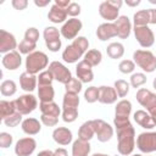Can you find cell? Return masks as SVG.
<instances>
[{
    "mask_svg": "<svg viewBox=\"0 0 156 156\" xmlns=\"http://www.w3.org/2000/svg\"><path fill=\"white\" fill-rule=\"evenodd\" d=\"M117 150L121 155L123 156H128L133 152L134 147H135V130L134 127L132 124L122 127V128H117Z\"/></svg>",
    "mask_w": 156,
    "mask_h": 156,
    "instance_id": "cell-1",
    "label": "cell"
},
{
    "mask_svg": "<svg viewBox=\"0 0 156 156\" xmlns=\"http://www.w3.org/2000/svg\"><path fill=\"white\" fill-rule=\"evenodd\" d=\"M89 41L85 37H77L72 44L67 45L66 49L62 51V58L67 63H74L77 62L85 52L88 51Z\"/></svg>",
    "mask_w": 156,
    "mask_h": 156,
    "instance_id": "cell-2",
    "label": "cell"
},
{
    "mask_svg": "<svg viewBox=\"0 0 156 156\" xmlns=\"http://www.w3.org/2000/svg\"><path fill=\"white\" fill-rule=\"evenodd\" d=\"M49 57L43 51H34L26 57V72L30 74H37L43 72L44 68L48 67Z\"/></svg>",
    "mask_w": 156,
    "mask_h": 156,
    "instance_id": "cell-3",
    "label": "cell"
},
{
    "mask_svg": "<svg viewBox=\"0 0 156 156\" xmlns=\"http://www.w3.org/2000/svg\"><path fill=\"white\" fill-rule=\"evenodd\" d=\"M136 100L143 107L146 108V112L151 116L156 124V94L149 89L141 88L136 91Z\"/></svg>",
    "mask_w": 156,
    "mask_h": 156,
    "instance_id": "cell-4",
    "label": "cell"
},
{
    "mask_svg": "<svg viewBox=\"0 0 156 156\" xmlns=\"http://www.w3.org/2000/svg\"><path fill=\"white\" fill-rule=\"evenodd\" d=\"M133 58H134V63L138 65L146 73H151L156 69V56L149 50L134 51Z\"/></svg>",
    "mask_w": 156,
    "mask_h": 156,
    "instance_id": "cell-5",
    "label": "cell"
},
{
    "mask_svg": "<svg viewBox=\"0 0 156 156\" xmlns=\"http://www.w3.org/2000/svg\"><path fill=\"white\" fill-rule=\"evenodd\" d=\"M122 5H123L122 0H106V1H102L100 4V6H99V13L107 22L108 21H116L119 17L118 12H119V9H121Z\"/></svg>",
    "mask_w": 156,
    "mask_h": 156,
    "instance_id": "cell-6",
    "label": "cell"
},
{
    "mask_svg": "<svg viewBox=\"0 0 156 156\" xmlns=\"http://www.w3.org/2000/svg\"><path fill=\"white\" fill-rule=\"evenodd\" d=\"M136 147L144 154L156 151V132L140 133L136 138Z\"/></svg>",
    "mask_w": 156,
    "mask_h": 156,
    "instance_id": "cell-7",
    "label": "cell"
},
{
    "mask_svg": "<svg viewBox=\"0 0 156 156\" xmlns=\"http://www.w3.org/2000/svg\"><path fill=\"white\" fill-rule=\"evenodd\" d=\"M16 110L21 115H29L38 107L37 98L32 94H23L15 100Z\"/></svg>",
    "mask_w": 156,
    "mask_h": 156,
    "instance_id": "cell-8",
    "label": "cell"
},
{
    "mask_svg": "<svg viewBox=\"0 0 156 156\" xmlns=\"http://www.w3.org/2000/svg\"><path fill=\"white\" fill-rule=\"evenodd\" d=\"M44 40H45V44H46V48L52 51V52H56L61 49V32L56 28V27H46L44 29Z\"/></svg>",
    "mask_w": 156,
    "mask_h": 156,
    "instance_id": "cell-9",
    "label": "cell"
},
{
    "mask_svg": "<svg viewBox=\"0 0 156 156\" xmlns=\"http://www.w3.org/2000/svg\"><path fill=\"white\" fill-rule=\"evenodd\" d=\"M52 76H54V79L57 80L58 83H62V84H67L71 79H72V73L71 71L61 62L58 61H52L50 65H49V68H48Z\"/></svg>",
    "mask_w": 156,
    "mask_h": 156,
    "instance_id": "cell-10",
    "label": "cell"
},
{
    "mask_svg": "<svg viewBox=\"0 0 156 156\" xmlns=\"http://www.w3.org/2000/svg\"><path fill=\"white\" fill-rule=\"evenodd\" d=\"M82 27H83V23H82L80 20H78V18H69V20H67L63 23V26L61 27L60 32H61V35L65 39H67V40H72L73 39L74 40L77 38L78 33L80 32Z\"/></svg>",
    "mask_w": 156,
    "mask_h": 156,
    "instance_id": "cell-11",
    "label": "cell"
},
{
    "mask_svg": "<svg viewBox=\"0 0 156 156\" xmlns=\"http://www.w3.org/2000/svg\"><path fill=\"white\" fill-rule=\"evenodd\" d=\"M93 126H94L95 135L99 141L106 143L113 136V128L104 119H99V118L93 119Z\"/></svg>",
    "mask_w": 156,
    "mask_h": 156,
    "instance_id": "cell-12",
    "label": "cell"
},
{
    "mask_svg": "<svg viewBox=\"0 0 156 156\" xmlns=\"http://www.w3.org/2000/svg\"><path fill=\"white\" fill-rule=\"evenodd\" d=\"M134 35L136 41L141 48H150L155 43V35L154 32L147 27H134Z\"/></svg>",
    "mask_w": 156,
    "mask_h": 156,
    "instance_id": "cell-13",
    "label": "cell"
},
{
    "mask_svg": "<svg viewBox=\"0 0 156 156\" xmlns=\"http://www.w3.org/2000/svg\"><path fill=\"white\" fill-rule=\"evenodd\" d=\"M37 147V141L30 138H22L15 145V154L17 156H30Z\"/></svg>",
    "mask_w": 156,
    "mask_h": 156,
    "instance_id": "cell-14",
    "label": "cell"
},
{
    "mask_svg": "<svg viewBox=\"0 0 156 156\" xmlns=\"http://www.w3.org/2000/svg\"><path fill=\"white\" fill-rule=\"evenodd\" d=\"M16 48H18V45H17L15 35L1 29L0 30V52L7 54V52L13 51Z\"/></svg>",
    "mask_w": 156,
    "mask_h": 156,
    "instance_id": "cell-15",
    "label": "cell"
},
{
    "mask_svg": "<svg viewBox=\"0 0 156 156\" xmlns=\"http://www.w3.org/2000/svg\"><path fill=\"white\" fill-rule=\"evenodd\" d=\"M2 66L9 69V71H15L17 68H20L21 63H22V57H21V54L16 50L11 51V52H7L2 56Z\"/></svg>",
    "mask_w": 156,
    "mask_h": 156,
    "instance_id": "cell-16",
    "label": "cell"
},
{
    "mask_svg": "<svg viewBox=\"0 0 156 156\" xmlns=\"http://www.w3.org/2000/svg\"><path fill=\"white\" fill-rule=\"evenodd\" d=\"M117 93L113 87L108 85H101L99 87V102L105 104V105H111L117 101Z\"/></svg>",
    "mask_w": 156,
    "mask_h": 156,
    "instance_id": "cell-17",
    "label": "cell"
},
{
    "mask_svg": "<svg viewBox=\"0 0 156 156\" xmlns=\"http://www.w3.org/2000/svg\"><path fill=\"white\" fill-rule=\"evenodd\" d=\"M96 37L101 41H105V40H108L111 38L117 37V28H116L115 23L106 22V23L100 24L96 29Z\"/></svg>",
    "mask_w": 156,
    "mask_h": 156,
    "instance_id": "cell-18",
    "label": "cell"
},
{
    "mask_svg": "<svg viewBox=\"0 0 156 156\" xmlns=\"http://www.w3.org/2000/svg\"><path fill=\"white\" fill-rule=\"evenodd\" d=\"M76 74H77V78L82 83H89L94 79V73H93L91 66L88 65L84 60L78 62V65L76 67Z\"/></svg>",
    "mask_w": 156,
    "mask_h": 156,
    "instance_id": "cell-19",
    "label": "cell"
},
{
    "mask_svg": "<svg viewBox=\"0 0 156 156\" xmlns=\"http://www.w3.org/2000/svg\"><path fill=\"white\" fill-rule=\"evenodd\" d=\"M117 28V37L121 39H127L132 32V23L127 16H119L115 22Z\"/></svg>",
    "mask_w": 156,
    "mask_h": 156,
    "instance_id": "cell-20",
    "label": "cell"
},
{
    "mask_svg": "<svg viewBox=\"0 0 156 156\" xmlns=\"http://www.w3.org/2000/svg\"><path fill=\"white\" fill-rule=\"evenodd\" d=\"M52 139L58 145H68L72 141L73 135H72V132L68 128H66V127H57L52 132Z\"/></svg>",
    "mask_w": 156,
    "mask_h": 156,
    "instance_id": "cell-21",
    "label": "cell"
},
{
    "mask_svg": "<svg viewBox=\"0 0 156 156\" xmlns=\"http://www.w3.org/2000/svg\"><path fill=\"white\" fill-rule=\"evenodd\" d=\"M133 117H134V121H135L141 128L152 129V128L156 126L155 122L152 121L151 116H150L146 111H144V110H138V111H135L134 115H133Z\"/></svg>",
    "mask_w": 156,
    "mask_h": 156,
    "instance_id": "cell-22",
    "label": "cell"
},
{
    "mask_svg": "<svg viewBox=\"0 0 156 156\" xmlns=\"http://www.w3.org/2000/svg\"><path fill=\"white\" fill-rule=\"evenodd\" d=\"M38 83V77H35V74H30L28 72H23L20 76V85L24 91H33L37 87Z\"/></svg>",
    "mask_w": 156,
    "mask_h": 156,
    "instance_id": "cell-23",
    "label": "cell"
},
{
    "mask_svg": "<svg viewBox=\"0 0 156 156\" xmlns=\"http://www.w3.org/2000/svg\"><path fill=\"white\" fill-rule=\"evenodd\" d=\"M21 127H22V130L28 135H35L41 129L40 122L37 118H32V117H28V118L23 119L22 123H21Z\"/></svg>",
    "mask_w": 156,
    "mask_h": 156,
    "instance_id": "cell-24",
    "label": "cell"
},
{
    "mask_svg": "<svg viewBox=\"0 0 156 156\" xmlns=\"http://www.w3.org/2000/svg\"><path fill=\"white\" fill-rule=\"evenodd\" d=\"M67 11L65 9H61L58 7L57 5H52L49 13H48V18L49 21H51L52 23H62L67 20Z\"/></svg>",
    "mask_w": 156,
    "mask_h": 156,
    "instance_id": "cell-25",
    "label": "cell"
},
{
    "mask_svg": "<svg viewBox=\"0 0 156 156\" xmlns=\"http://www.w3.org/2000/svg\"><path fill=\"white\" fill-rule=\"evenodd\" d=\"M90 149L91 146L89 141L77 139L73 141V145H72V156H89Z\"/></svg>",
    "mask_w": 156,
    "mask_h": 156,
    "instance_id": "cell-26",
    "label": "cell"
},
{
    "mask_svg": "<svg viewBox=\"0 0 156 156\" xmlns=\"http://www.w3.org/2000/svg\"><path fill=\"white\" fill-rule=\"evenodd\" d=\"M94 135H95V130H94L93 121H87V122H84V123L79 127V129H78V139H80V140L89 141Z\"/></svg>",
    "mask_w": 156,
    "mask_h": 156,
    "instance_id": "cell-27",
    "label": "cell"
},
{
    "mask_svg": "<svg viewBox=\"0 0 156 156\" xmlns=\"http://www.w3.org/2000/svg\"><path fill=\"white\" fill-rule=\"evenodd\" d=\"M39 108L41 115H48V116H55L58 117L61 113V108L58 107V105L54 101L51 102H40L39 104Z\"/></svg>",
    "mask_w": 156,
    "mask_h": 156,
    "instance_id": "cell-28",
    "label": "cell"
},
{
    "mask_svg": "<svg viewBox=\"0 0 156 156\" xmlns=\"http://www.w3.org/2000/svg\"><path fill=\"white\" fill-rule=\"evenodd\" d=\"M106 54L110 58L117 60L124 55V46L121 43H111L106 48Z\"/></svg>",
    "mask_w": 156,
    "mask_h": 156,
    "instance_id": "cell-29",
    "label": "cell"
},
{
    "mask_svg": "<svg viewBox=\"0 0 156 156\" xmlns=\"http://www.w3.org/2000/svg\"><path fill=\"white\" fill-rule=\"evenodd\" d=\"M102 60V54L100 50H96V49H91V50H88L84 55V61L90 65L91 67H95L98 65H100Z\"/></svg>",
    "mask_w": 156,
    "mask_h": 156,
    "instance_id": "cell-30",
    "label": "cell"
},
{
    "mask_svg": "<svg viewBox=\"0 0 156 156\" xmlns=\"http://www.w3.org/2000/svg\"><path fill=\"white\" fill-rule=\"evenodd\" d=\"M16 104L15 101H7V100H1L0 101V118L4 121L6 117L13 115L16 112Z\"/></svg>",
    "mask_w": 156,
    "mask_h": 156,
    "instance_id": "cell-31",
    "label": "cell"
},
{
    "mask_svg": "<svg viewBox=\"0 0 156 156\" xmlns=\"http://www.w3.org/2000/svg\"><path fill=\"white\" fill-rule=\"evenodd\" d=\"M132 112V102L129 100H121L117 102L115 107V116L119 117H129Z\"/></svg>",
    "mask_w": 156,
    "mask_h": 156,
    "instance_id": "cell-32",
    "label": "cell"
},
{
    "mask_svg": "<svg viewBox=\"0 0 156 156\" xmlns=\"http://www.w3.org/2000/svg\"><path fill=\"white\" fill-rule=\"evenodd\" d=\"M54 96H55V90H54L52 85L38 88V98H39L40 102H51V101H54Z\"/></svg>",
    "mask_w": 156,
    "mask_h": 156,
    "instance_id": "cell-33",
    "label": "cell"
},
{
    "mask_svg": "<svg viewBox=\"0 0 156 156\" xmlns=\"http://www.w3.org/2000/svg\"><path fill=\"white\" fill-rule=\"evenodd\" d=\"M134 27H145L150 23V11L149 10H140L134 13L133 17Z\"/></svg>",
    "mask_w": 156,
    "mask_h": 156,
    "instance_id": "cell-34",
    "label": "cell"
},
{
    "mask_svg": "<svg viewBox=\"0 0 156 156\" xmlns=\"http://www.w3.org/2000/svg\"><path fill=\"white\" fill-rule=\"evenodd\" d=\"M78 105H79V96H78V94L66 93L63 95L62 108H78Z\"/></svg>",
    "mask_w": 156,
    "mask_h": 156,
    "instance_id": "cell-35",
    "label": "cell"
},
{
    "mask_svg": "<svg viewBox=\"0 0 156 156\" xmlns=\"http://www.w3.org/2000/svg\"><path fill=\"white\" fill-rule=\"evenodd\" d=\"M16 91H17V85L11 79L4 80L0 85V93L2 96H12L16 94Z\"/></svg>",
    "mask_w": 156,
    "mask_h": 156,
    "instance_id": "cell-36",
    "label": "cell"
},
{
    "mask_svg": "<svg viewBox=\"0 0 156 156\" xmlns=\"http://www.w3.org/2000/svg\"><path fill=\"white\" fill-rule=\"evenodd\" d=\"M129 87H130V84H129L128 82L123 80V79H118V80H116L115 84H113V88H115V90H116L118 98H126L127 94L129 93V89H130Z\"/></svg>",
    "mask_w": 156,
    "mask_h": 156,
    "instance_id": "cell-37",
    "label": "cell"
},
{
    "mask_svg": "<svg viewBox=\"0 0 156 156\" xmlns=\"http://www.w3.org/2000/svg\"><path fill=\"white\" fill-rule=\"evenodd\" d=\"M35 48H37V43H33L30 40L23 39L18 44V52L20 54H24V55H29V54L34 52V49Z\"/></svg>",
    "mask_w": 156,
    "mask_h": 156,
    "instance_id": "cell-38",
    "label": "cell"
},
{
    "mask_svg": "<svg viewBox=\"0 0 156 156\" xmlns=\"http://www.w3.org/2000/svg\"><path fill=\"white\" fill-rule=\"evenodd\" d=\"M146 80H147V78L144 73L136 72V73H133L130 76V83L129 84H130V87L136 89V88H140L141 85H144L146 83Z\"/></svg>",
    "mask_w": 156,
    "mask_h": 156,
    "instance_id": "cell-39",
    "label": "cell"
},
{
    "mask_svg": "<svg viewBox=\"0 0 156 156\" xmlns=\"http://www.w3.org/2000/svg\"><path fill=\"white\" fill-rule=\"evenodd\" d=\"M82 82L78 79V78H73L67 83L65 84V89H66V93H72V94H78L80 90H82Z\"/></svg>",
    "mask_w": 156,
    "mask_h": 156,
    "instance_id": "cell-40",
    "label": "cell"
},
{
    "mask_svg": "<svg viewBox=\"0 0 156 156\" xmlns=\"http://www.w3.org/2000/svg\"><path fill=\"white\" fill-rule=\"evenodd\" d=\"M52 80H54V76H52V73L49 69L40 72L39 76H38V84H39V87L51 85Z\"/></svg>",
    "mask_w": 156,
    "mask_h": 156,
    "instance_id": "cell-41",
    "label": "cell"
},
{
    "mask_svg": "<svg viewBox=\"0 0 156 156\" xmlns=\"http://www.w3.org/2000/svg\"><path fill=\"white\" fill-rule=\"evenodd\" d=\"M84 99L87 102L93 104L99 100V88L98 87H89L84 91Z\"/></svg>",
    "mask_w": 156,
    "mask_h": 156,
    "instance_id": "cell-42",
    "label": "cell"
},
{
    "mask_svg": "<svg viewBox=\"0 0 156 156\" xmlns=\"http://www.w3.org/2000/svg\"><path fill=\"white\" fill-rule=\"evenodd\" d=\"M78 117V108H62V119L67 123H72Z\"/></svg>",
    "mask_w": 156,
    "mask_h": 156,
    "instance_id": "cell-43",
    "label": "cell"
},
{
    "mask_svg": "<svg viewBox=\"0 0 156 156\" xmlns=\"http://www.w3.org/2000/svg\"><path fill=\"white\" fill-rule=\"evenodd\" d=\"M118 69H119L121 73L129 74L135 69V63L132 60H122L118 65Z\"/></svg>",
    "mask_w": 156,
    "mask_h": 156,
    "instance_id": "cell-44",
    "label": "cell"
},
{
    "mask_svg": "<svg viewBox=\"0 0 156 156\" xmlns=\"http://www.w3.org/2000/svg\"><path fill=\"white\" fill-rule=\"evenodd\" d=\"M22 116H23V115H21L20 112L16 111L13 115L6 117L2 122H4L5 126H7V127H16V126H18L20 123H22Z\"/></svg>",
    "mask_w": 156,
    "mask_h": 156,
    "instance_id": "cell-45",
    "label": "cell"
},
{
    "mask_svg": "<svg viewBox=\"0 0 156 156\" xmlns=\"http://www.w3.org/2000/svg\"><path fill=\"white\" fill-rule=\"evenodd\" d=\"M12 141H13V136L10 133H6V132L0 133V147L6 149V147L11 146Z\"/></svg>",
    "mask_w": 156,
    "mask_h": 156,
    "instance_id": "cell-46",
    "label": "cell"
},
{
    "mask_svg": "<svg viewBox=\"0 0 156 156\" xmlns=\"http://www.w3.org/2000/svg\"><path fill=\"white\" fill-rule=\"evenodd\" d=\"M40 122L46 126V127H55L58 123V117L55 116H48V115H41L40 116Z\"/></svg>",
    "mask_w": 156,
    "mask_h": 156,
    "instance_id": "cell-47",
    "label": "cell"
},
{
    "mask_svg": "<svg viewBox=\"0 0 156 156\" xmlns=\"http://www.w3.org/2000/svg\"><path fill=\"white\" fill-rule=\"evenodd\" d=\"M24 39L30 40V41H33V43H37L38 39H39V30H38L37 28H34V27L28 28V29L26 30V33H24Z\"/></svg>",
    "mask_w": 156,
    "mask_h": 156,
    "instance_id": "cell-48",
    "label": "cell"
},
{
    "mask_svg": "<svg viewBox=\"0 0 156 156\" xmlns=\"http://www.w3.org/2000/svg\"><path fill=\"white\" fill-rule=\"evenodd\" d=\"M66 11H67L68 16H71L72 18H76V16H78L80 13V6L77 2H71L69 6L66 9Z\"/></svg>",
    "mask_w": 156,
    "mask_h": 156,
    "instance_id": "cell-49",
    "label": "cell"
},
{
    "mask_svg": "<svg viewBox=\"0 0 156 156\" xmlns=\"http://www.w3.org/2000/svg\"><path fill=\"white\" fill-rule=\"evenodd\" d=\"M11 4L16 10H24L28 6V1L27 0H12Z\"/></svg>",
    "mask_w": 156,
    "mask_h": 156,
    "instance_id": "cell-50",
    "label": "cell"
},
{
    "mask_svg": "<svg viewBox=\"0 0 156 156\" xmlns=\"http://www.w3.org/2000/svg\"><path fill=\"white\" fill-rule=\"evenodd\" d=\"M55 5H57L58 7H61V9H67L68 6H69V4H71V1L69 0H55V2H54Z\"/></svg>",
    "mask_w": 156,
    "mask_h": 156,
    "instance_id": "cell-51",
    "label": "cell"
},
{
    "mask_svg": "<svg viewBox=\"0 0 156 156\" xmlns=\"http://www.w3.org/2000/svg\"><path fill=\"white\" fill-rule=\"evenodd\" d=\"M54 156H68V152L63 147H58L54 151Z\"/></svg>",
    "mask_w": 156,
    "mask_h": 156,
    "instance_id": "cell-52",
    "label": "cell"
},
{
    "mask_svg": "<svg viewBox=\"0 0 156 156\" xmlns=\"http://www.w3.org/2000/svg\"><path fill=\"white\" fill-rule=\"evenodd\" d=\"M150 11V23L156 24V9H149Z\"/></svg>",
    "mask_w": 156,
    "mask_h": 156,
    "instance_id": "cell-53",
    "label": "cell"
},
{
    "mask_svg": "<svg viewBox=\"0 0 156 156\" xmlns=\"http://www.w3.org/2000/svg\"><path fill=\"white\" fill-rule=\"evenodd\" d=\"M34 4H35V6H38V7H44V6H46V5L50 4V0H45V1H38V0H35Z\"/></svg>",
    "mask_w": 156,
    "mask_h": 156,
    "instance_id": "cell-54",
    "label": "cell"
},
{
    "mask_svg": "<svg viewBox=\"0 0 156 156\" xmlns=\"http://www.w3.org/2000/svg\"><path fill=\"white\" fill-rule=\"evenodd\" d=\"M37 156H54V151H51V150H43Z\"/></svg>",
    "mask_w": 156,
    "mask_h": 156,
    "instance_id": "cell-55",
    "label": "cell"
},
{
    "mask_svg": "<svg viewBox=\"0 0 156 156\" xmlns=\"http://www.w3.org/2000/svg\"><path fill=\"white\" fill-rule=\"evenodd\" d=\"M126 4H127L128 6H132V7H133V6H138V5L140 4V0H135V1H127Z\"/></svg>",
    "mask_w": 156,
    "mask_h": 156,
    "instance_id": "cell-56",
    "label": "cell"
},
{
    "mask_svg": "<svg viewBox=\"0 0 156 156\" xmlns=\"http://www.w3.org/2000/svg\"><path fill=\"white\" fill-rule=\"evenodd\" d=\"M91 156H108V155H106V154H99V152H96V154H94V155H91Z\"/></svg>",
    "mask_w": 156,
    "mask_h": 156,
    "instance_id": "cell-57",
    "label": "cell"
},
{
    "mask_svg": "<svg viewBox=\"0 0 156 156\" xmlns=\"http://www.w3.org/2000/svg\"><path fill=\"white\" fill-rule=\"evenodd\" d=\"M152 85H154V88H155V90H156V77L154 78V82H152Z\"/></svg>",
    "mask_w": 156,
    "mask_h": 156,
    "instance_id": "cell-58",
    "label": "cell"
},
{
    "mask_svg": "<svg viewBox=\"0 0 156 156\" xmlns=\"http://www.w3.org/2000/svg\"><path fill=\"white\" fill-rule=\"evenodd\" d=\"M151 4H156V0H149Z\"/></svg>",
    "mask_w": 156,
    "mask_h": 156,
    "instance_id": "cell-59",
    "label": "cell"
},
{
    "mask_svg": "<svg viewBox=\"0 0 156 156\" xmlns=\"http://www.w3.org/2000/svg\"><path fill=\"white\" fill-rule=\"evenodd\" d=\"M132 156H143V155H140V154H134V155H132Z\"/></svg>",
    "mask_w": 156,
    "mask_h": 156,
    "instance_id": "cell-60",
    "label": "cell"
}]
</instances>
